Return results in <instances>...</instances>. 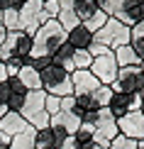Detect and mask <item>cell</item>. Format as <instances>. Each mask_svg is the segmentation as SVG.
<instances>
[{"mask_svg":"<svg viewBox=\"0 0 144 149\" xmlns=\"http://www.w3.org/2000/svg\"><path fill=\"white\" fill-rule=\"evenodd\" d=\"M44 12L51 17V20H56V17H59V12H61L59 0H44Z\"/></svg>","mask_w":144,"mask_h":149,"instance_id":"cell-31","label":"cell"},{"mask_svg":"<svg viewBox=\"0 0 144 149\" xmlns=\"http://www.w3.org/2000/svg\"><path fill=\"white\" fill-rule=\"evenodd\" d=\"M17 78H20V83H22L27 91H44V83H42L39 71L32 69V66H22L20 73H17Z\"/></svg>","mask_w":144,"mask_h":149,"instance_id":"cell-16","label":"cell"},{"mask_svg":"<svg viewBox=\"0 0 144 149\" xmlns=\"http://www.w3.org/2000/svg\"><path fill=\"white\" fill-rule=\"evenodd\" d=\"M93 149H105V147H93Z\"/></svg>","mask_w":144,"mask_h":149,"instance_id":"cell-47","label":"cell"},{"mask_svg":"<svg viewBox=\"0 0 144 149\" xmlns=\"http://www.w3.org/2000/svg\"><path fill=\"white\" fill-rule=\"evenodd\" d=\"M44 100H47V91H29L24 98V105L20 108V115L29 122L34 115L44 113Z\"/></svg>","mask_w":144,"mask_h":149,"instance_id":"cell-9","label":"cell"},{"mask_svg":"<svg viewBox=\"0 0 144 149\" xmlns=\"http://www.w3.org/2000/svg\"><path fill=\"white\" fill-rule=\"evenodd\" d=\"M129 98L132 95H125V93H115V95H112L108 110H110V115L115 117V120H120V117H125L129 113Z\"/></svg>","mask_w":144,"mask_h":149,"instance_id":"cell-19","label":"cell"},{"mask_svg":"<svg viewBox=\"0 0 144 149\" xmlns=\"http://www.w3.org/2000/svg\"><path fill=\"white\" fill-rule=\"evenodd\" d=\"M49 95H56V98H66V95H73V83H71V76H68L66 81H61V83L51 86V88L47 91Z\"/></svg>","mask_w":144,"mask_h":149,"instance_id":"cell-27","label":"cell"},{"mask_svg":"<svg viewBox=\"0 0 144 149\" xmlns=\"http://www.w3.org/2000/svg\"><path fill=\"white\" fill-rule=\"evenodd\" d=\"M93 42H98V44H103V47H108V49L115 52L117 47L129 44V42H132V34H129V27H125L120 20L110 17V20L105 22V27L93 34Z\"/></svg>","mask_w":144,"mask_h":149,"instance_id":"cell-2","label":"cell"},{"mask_svg":"<svg viewBox=\"0 0 144 149\" xmlns=\"http://www.w3.org/2000/svg\"><path fill=\"white\" fill-rule=\"evenodd\" d=\"M49 127L51 130H64L68 137H73L78 132V127H81V117L73 115V113H59V115H51Z\"/></svg>","mask_w":144,"mask_h":149,"instance_id":"cell-11","label":"cell"},{"mask_svg":"<svg viewBox=\"0 0 144 149\" xmlns=\"http://www.w3.org/2000/svg\"><path fill=\"white\" fill-rule=\"evenodd\" d=\"M90 64H93V56L88 54V49H78L73 54V66L76 71H90Z\"/></svg>","mask_w":144,"mask_h":149,"instance_id":"cell-26","label":"cell"},{"mask_svg":"<svg viewBox=\"0 0 144 149\" xmlns=\"http://www.w3.org/2000/svg\"><path fill=\"white\" fill-rule=\"evenodd\" d=\"M3 27L8 32H22V17H20V8H12L3 12Z\"/></svg>","mask_w":144,"mask_h":149,"instance_id":"cell-20","label":"cell"},{"mask_svg":"<svg viewBox=\"0 0 144 149\" xmlns=\"http://www.w3.org/2000/svg\"><path fill=\"white\" fill-rule=\"evenodd\" d=\"M108 3H110V17H115L120 12H125L127 8H132L137 0H108Z\"/></svg>","mask_w":144,"mask_h":149,"instance_id":"cell-29","label":"cell"},{"mask_svg":"<svg viewBox=\"0 0 144 149\" xmlns=\"http://www.w3.org/2000/svg\"><path fill=\"white\" fill-rule=\"evenodd\" d=\"M66 44H71L73 49H88L90 44H93V32H88V29H86V24L81 22L76 29H71V32L66 34Z\"/></svg>","mask_w":144,"mask_h":149,"instance_id":"cell-12","label":"cell"},{"mask_svg":"<svg viewBox=\"0 0 144 149\" xmlns=\"http://www.w3.org/2000/svg\"><path fill=\"white\" fill-rule=\"evenodd\" d=\"M112 93H125V95H134V93H142L144 88V73L142 66H127V69L117 71V81L110 86Z\"/></svg>","mask_w":144,"mask_h":149,"instance_id":"cell-3","label":"cell"},{"mask_svg":"<svg viewBox=\"0 0 144 149\" xmlns=\"http://www.w3.org/2000/svg\"><path fill=\"white\" fill-rule=\"evenodd\" d=\"M73 110H76V95L61 98V113H73Z\"/></svg>","mask_w":144,"mask_h":149,"instance_id":"cell-33","label":"cell"},{"mask_svg":"<svg viewBox=\"0 0 144 149\" xmlns=\"http://www.w3.org/2000/svg\"><path fill=\"white\" fill-rule=\"evenodd\" d=\"M139 113H142V115H144V100H142V110H139Z\"/></svg>","mask_w":144,"mask_h":149,"instance_id":"cell-44","label":"cell"},{"mask_svg":"<svg viewBox=\"0 0 144 149\" xmlns=\"http://www.w3.org/2000/svg\"><path fill=\"white\" fill-rule=\"evenodd\" d=\"M10 81V100H8V110L12 113H20V108L24 105V98H27V88L20 83V78H8Z\"/></svg>","mask_w":144,"mask_h":149,"instance_id":"cell-13","label":"cell"},{"mask_svg":"<svg viewBox=\"0 0 144 149\" xmlns=\"http://www.w3.org/2000/svg\"><path fill=\"white\" fill-rule=\"evenodd\" d=\"M112 49H108V47H103V44H98V42H93V44L88 47V54L93 59H98V56H105V54H110Z\"/></svg>","mask_w":144,"mask_h":149,"instance_id":"cell-32","label":"cell"},{"mask_svg":"<svg viewBox=\"0 0 144 149\" xmlns=\"http://www.w3.org/2000/svg\"><path fill=\"white\" fill-rule=\"evenodd\" d=\"M61 44H66V32L56 20H49L44 27H39V32L32 37V59L39 56H54L56 49Z\"/></svg>","mask_w":144,"mask_h":149,"instance_id":"cell-1","label":"cell"},{"mask_svg":"<svg viewBox=\"0 0 144 149\" xmlns=\"http://www.w3.org/2000/svg\"><path fill=\"white\" fill-rule=\"evenodd\" d=\"M110 149H137V142L125 137V134H117V137L110 142Z\"/></svg>","mask_w":144,"mask_h":149,"instance_id":"cell-30","label":"cell"},{"mask_svg":"<svg viewBox=\"0 0 144 149\" xmlns=\"http://www.w3.org/2000/svg\"><path fill=\"white\" fill-rule=\"evenodd\" d=\"M39 76H42V83H44V91H49V88H51V86L61 83V81H66L68 76H71V73H66L64 69H61V66L51 64V66H49V69H44V71H42Z\"/></svg>","mask_w":144,"mask_h":149,"instance_id":"cell-18","label":"cell"},{"mask_svg":"<svg viewBox=\"0 0 144 149\" xmlns=\"http://www.w3.org/2000/svg\"><path fill=\"white\" fill-rule=\"evenodd\" d=\"M8 100H10V81H3L0 83V103L8 105Z\"/></svg>","mask_w":144,"mask_h":149,"instance_id":"cell-35","label":"cell"},{"mask_svg":"<svg viewBox=\"0 0 144 149\" xmlns=\"http://www.w3.org/2000/svg\"><path fill=\"white\" fill-rule=\"evenodd\" d=\"M3 81H8V69H5V64H0V83Z\"/></svg>","mask_w":144,"mask_h":149,"instance_id":"cell-41","label":"cell"},{"mask_svg":"<svg viewBox=\"0 0 144 149\" xmlns=\"http://www.w3.org/2000/svg\"><path fill=\"white\" fill-rule=\"evenodd\" d=\"M56 22H59L61 27H64V32H66V34L71 32V29H76L78 24H81L78 15H76L73 10H61V12H59V17H56Z\"/></svg>","mask_w":144,"mask_h":149,"instance_id":"cell-22","label":"cell"},{"mask_svg":"<svg viewBox=\"0 0 144 149\" xmlns=\"http://www.w3.org/2000/svg\"><path fill=\"white\" fill-rule=\"evenodd\" d=\"M73 54H76V49H73L71 44H61L59 49H56V54L51 56V61L56 66H61L66 73H73L76 71V66H73Z\"/></svg>","mask_w":144,"mask_h":149,"instance_id":"cell-15","label":"cell"},{"mask_svg":"<svg viewBox=\"0 0 144 149\" xmlns=\"http://www.w3.org/2000/svg\"><path fill=\"white\" fill-rule=\"evenodd\" d=\"M73 12L78 15L81 22H86L88 17H93L98 12V5H95V0H76L73 3Z\"/></svg>","mask_w":144,"mask_h":149,"instance_id":"cell-21","label":"cell"},{"mask_svg":"<svg viewBox=\"0 0 144 149\" xmlns=\"http://www.w3.org/2000/svg\"><path fill=\"white\" fill-rule=\"evenodd\" d=\"M71 83H73V95H93L100 86V81L93 76L90 71H73L71 73Z\"/></svg>","mask_w":144,"mask_h":149,"instance_id":"cell-8","label":"cell"},{"mask_svg":"<svg viewBox=\"0 0 144 149\" xmlns=\"http://www.w3.org/2000/svg\"><path fill=\"white\" fill-rule=\"evenodd\" d=\"M44 113L51 117V115H59L61 113V98H56V95H49L47 93V100H44Z\"/></svg>","mask_w":144,"mask_h":149,"instance_id":"cell-28","label":"cell"},{"mask_svg":"<svg viewBox=\"0 0 144 149\" xmlns=\"http://www.w3.org/2000/svg\"><path fill=\"white\" fill-rule=\"evenodd\" d=\"M115 20H120L125 27L132 29L134 24L144 22V0H137V3L132 5V8H127L125 12H120V15H115Z\"/></svg>","mask_w":144,"mask_h":149,"instance_id":"cell-14","label":"cell"},{"mask_svg":"<svg viewBox=\"0 0 144 149\" xmlns=\"http://www.w3.org/2000/svg\"><path fill=\"white\" fill-rule=\"evenodd\" d=\"M120 134V130H117V120L110 115L108 108H103L98 113V120H95V137H93V142H95V147H105L110 149V142Z\"/></svg>","mask_w":144,"mask_h":149,"instance_id":"cell-4","label":"cell"},{"mask_svg":"<svg viewBox=\"0 0 144 149\" xmlns=\"http://www.w3.org/2000/svg\"><path fill=\"white\" fill-rule=\"evenodd\" d=\"M27 127H29V122L24 120L20 113H12V110H8V113L0 117V132H5L8 137H15V134L24 132Z\"/></svg>","mask_w":144,"mask_h":149,"instance_id":"cell-10","label":"cell"},{"mask_svg":"<svg viewBox=\"0 0 144 149\" xmlns=\"http://www.w3.org/2000/svg\"><path fill=\"white\" fill-rule=\"evenodd\" d=\"M142 100H144L142 93H134V95L129 98V113H139L142 110Z\"/></svg>","mask_w":144,"mask_h":149,"instance_id":"cell-34","label":"cell"},{"mask_svg":"<svg viewBox=\"0 0 144 149\" xmlns=\"http://www.w3.org/2000/svg\"><path fill=\"white\" fill-rule=\"evenodd\" d=\"M3 49L10 54V59H27L32 54V37H27L24 32H8Z\"/></svg>","mask_w":144,"mask_h":149,"instance_id":"cell-6","label":"cell"},{"mask_svg":"<svg viewBox=\"0 0 144 149\" xmlns=\"http://www.w3.org/2000/svg\"><path fill=\"white\" fill-rule=\"evenodd\" d=\"M117 71H120V66H117V59H115V54H105V56H98V59H93V64H90V73L95 76L103 86H112L117 81Z\"/></svg>","mask_w":144,"mask_h":149,"instance_id":"cell-5","label":"cell"},{"mask_svg":"<svg viewBox=\"0 0 144 149\" xmlns=\"http://www.w3.org/2000/svg\"><path fill=\"white\" fill-rule=\"evenodd\" d=\"M5 113H8V105H3V103H0V117H3Z\"/></svg>","mask_w":144,"mask_h":149,"instance_id":"cell-42","label":"cell"},{"mask_svg":"<svg viewBox=\"0 0 144 149\" xmlns=\"http://www.w3.org/2000/svg\"><path fill=\"white\" fill-rule=\"evenodd\" d=\"M5 39H8V29H5L3 24H0V47L5 44Z\"/></svg>","mask_w":144,"mask_h":149,"instance_id":"cell-40","label":"cell"},{"mask_svg":"<svg viewBox=\"0 0 144 149\" xmlns=\"http://www.w3.org/2000/svg\"><path fill=\"white\" fill-rule=\"evenodd\" d=\"M112 54H115V59H117V66H120V69H127V66H139V64H142V59L137 56V52L132 49V44L117 47Z\"/></svg>","mask_w":144,"mask_h":149,"instance_id":"cell-17","label":"cell"},{"mask_svg":"<svg viewBox=\"0 0 144 149\" xmlns=\"http://www.w3.org/2000/svg\"><path fill=\"white\" fill-rule=\"evenodd\" d=\"M34 147H37V149H54V147H56V137H54L51 127H47V130H39V132H37Z\"/></svg>","mask_w":144,"mask_h":149,"instance_id":"cell-23","label":"cell"},{"mask_svg":"<svg viewBox=\"0 0 144 149\" xmlns=\"http://www.w3.org/2000/svg\"><path fill=\"white\" fill-rule=\"evenodd\" d=\"M108 20H110V15H108V12L98 10L95 15H93V17H88V20H86L83 24H86V29H88V32H93V34H95V32H100V29L105 27V22H108Z\"/></svg>","mask_w":144,"mask_h":149,"instance_id":"cell-24","label":"cell"},{"mask_svg":"<svg viewBox=\"0 0 144 149\" xmlns=\"http://www.w3.org/2000/svg\"><path fill=\"white\" fill-rule=\"evenodd\" d=\"M117 130H120V134L125 137L139 142L144 139V115L142 113H127L125 117L117 120Z\"/></svg>","mask_w":144,"mask_h":149,"instance_id":"cell-7","label":"cell"},{"mask_svg":"<svg viewBox=\"0 0 144 149\" xmlns=\"http://www.w3.org/2000/svg\"><path fill=\"white\" fill-rule=\"evenodd\" d=\"M59 149H78V142H76V137H66V139L59 144Z\"/></svg>","mask_w":144,"mask_h":149,"instance_id":"cell-37","label":"cell"},{"mask_svg":"<svg viewBox=\"0 0 144 149\" xmlns=\"http://www.w3.org/2000/svg\"><path fill=\"white\" fill-rule=\"evenodd\" d=\"M0 24H3V12H0Z\"/></svg>","mask_w":144,"mask_h":149,"instance_id":"cell-46","label":"cell"},{"mask_svg":"<svg viewBox=\"0 0 144 149\" xmlns=\"http://www.w3.org/2000/svg\"><path fill=\"white\" fill-rule=\"evenodd\" d=\"M137 149H144V139H139V142H137Z\"/></svg>","mask_w":144,"mask_h":149,"instance_id":"cell-43","label":"cell"},{"mask_svg":"<svg viewBox=\"0 0 144 149\" xmlns=\"http://www.w3.org/2000/svg\"><path fill=\"white\" fill-rule=\"evenodd\" d=\"M139 66H142V73H144V61H142V64H139Z\"/></svg>","mask_w":144,"mask_h":149,"instance_id":"cell-45","label":"cell"},{"mask_svg":"<svg viewBox=\"0 0 144 149\" xmlns=\"http://www.w3.org/2000/svg\"><path fill=\"white\" fill-rule=\"evenodd\" d=\"M112 95H115V93H112V88H110V86H100V88L93 93V100H95V105H98L100 110H103V108H108V105H110Z\"/></svg>","mask_w":144,"mask_h":149,"instance_id":"cell-25","label":"cell"},{"mask_svg":"<svg viewBox=\"0 0 144 149\" xmlns=\"http://www.w3.org/2000/svg\"><path fill=\"white\" fill-rule=\"evenodd\" d=\"M142 98H144V88H142Z\"/></svg>","mask_w":144,"mask_h":149,"instance_id":"cell-48","label":"cell"},{"mask_svg":"<svg viewBox=\"0 0 144 149\" xmlns=\"http://www.w3.org/2000/svg\"><path fill=\"white\" fill-rule=\"evenodd\" d=\"M10 139L12 137H8L5 132H0V149H10Z\"/></svg>","mask_w":144,"mask_h":149,"instance_id":"cell-38","label":"cell"},{"mask_svg":"<svg viewBox=\"0 0 144 149\" xmlns=\"http://www.w3.org/2000/svg\"><path fill=\"white\" fill-rule=\"evenodd\" d=\"M20 3H27V0H20Z\"/></svg>","mask_w":144,"mask_h":149,"instance_id":"cell-49","label":"cell"},{"mask_svg":"<svg viewBox=\"0 0 144 149\" xmlns=\"http://www.w3.org/2000/svg\"><path fill=\"white\" fill-rule=\"evenodd\" d=\"M73 3H76V0H59L61 10H73Z\"/></svg>","mask_w":144,"mask_h":149,"instance_id":"cell-39","label":"cell"},{"mask_svg":"<svg viewBox=\"0 0 144 149\" xmlns=\"http://www.w3.org/2000/svg\"><path fill=\"white\" fill-rule=\"evenodd\" d=\"M20 0H0V12H5V10H12V8H20Z\"/></svg>","mask_w":144,"mask_h":149,"instance_id":"cell-36","label":"cell"}]
</instances>
